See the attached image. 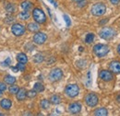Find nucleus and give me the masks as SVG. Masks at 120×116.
I'll use <instances>...</instances> for the list:
<instances>
[{
	"label": "nucleus",
	"instance_id": "f257e3e1",
	"mask_svg": "<svg viewBox=\"0 0 120 116\" xmlns=\"http://www.w3.org/2000/svg\"><path fill=\"white\" fill-rule=\"evenodd\" d=\"M93 52L98 57H104L109 53V47L105 44H96L93 47Z\"/></svg>",
	"mask_w": 120,
	"mask_h": 116
},
{
	"label": "nucleus",
	"instance_id": "f03ea898",
	"mask_svg": "<svg viewBox=\"0 0 120 116\" xmlns=\"http://www.w3.org/2000/svg\"><path fill=\"white\" fill-rule=\"evenodd\" d=\"M99 35L102 39L104 40H111L115 37L116 35V30L112 28H109V27H105L104 29H101V31L99 32Z\"/></svg>",
	"mask_w": 120,
	"mask_h": 116
},
{
	"label": "nucleus",
	"instance_id": "7ed1b4c3",
	"mask_svg": "<svg viewBox=\"0 0 120 116\" xmlns=\"http://www.w3.org/2000/svg\"><path fill=\"white\" fill-rule=\"evenodd\" d=\"M32 17H33V19L39 24L45 23V20H46V16H45V12L40 8H34L33 9Z\"/></svg>",
	"mask_w": 120,
	"mask_h": 116
},
{
	"label": "nucleus",
	"instance_id": "20e7f679",
	"mask_svg": "<svg viewBox=\"0 0 120 116\" xmlns=\"http://www.w3.org/2000/svg\"><path fill=\"white\" fill-rule=\"evenodd\" d=\"M106 11V7L103 3H97L91 7V14L94 16H103Z\"/></svg>",
	"mask_w": 120,
	"mask_h": 116
},
{
	"label": "nucleus",
	"instance_id": "39448f33",
	"mask_svg": "<svg viewBox=\"0 0 120 116\" xmlns=\"http://www.w3.org/2000/svg\"><path fill=\"white\" fill-rule=\"evenodd\" d=\"M65 92H66V94H67L68 97L74 98V97L79 95V87L78 85H76V84H70V85L67 86L66 89H65Z\"/></svg>",
	"mask_w": 120,
	"mask_h": 116
},
{
	"label": "nucleus",
	"instance_id": "423d86ee",
	"mask_svg": "<svg viewBox=\"0 0 120 116\" xmlns=\"http://www.w3.org/2000/svg\"><path fill=\"white\" fill-rule=\"evenodd\" d=\"M62 76H63V72H62V70L59 69V68H55V69H53V70L50 72V74H49V79H50L51 81H53V82L60 80V79L62 78Z\"/></svg>",
	"mask_w": 120,
	"mask_h": 116
},
{
	"label": "nucleus",
	"instance_id": "0eeeda50",
	"mask_svg": "<svg viewBox=\"0 0 120 116\" xmlns=\"http://www.w3.org/2000/svg\"><path fill=\"white\" fill-rule=\"evenodd\" d=\"M85 102L88 106L93 107V106L97 105V103H98V96L94 93H89L85 97Z\"/></svg>",
	"mask_w": 120,
	"mask_h": 116
},
{
	"label": "nucleus",
	"instance_id": "6e6552de",
	"mask_svg": "<svg viewBox=\"0 0 120 116\" xmlns=\"http://www.w3.org/2000/svg\"><path fill=\"white\" fill-rule=\"evenodd\" d=\"M11 31L15 36H21L25 33V28L23 25H21L19 23H15L12 25Z\"/></svg>",
	"mask_w": 120,
	"mask_h": 116
},
{
	"label": "nucleus",
	"instance_id": "1a4fd4ad",
	"mask_svg": "<svg viewBox=\"0 0 120 116\" xmlns=\"http://www.w3.org/2000/svg\"><path fill=\"white\" fill-rule=\"evenodd\" d=\"M47 40V36L44 32H37L33 36V42L37 44H45Z\"/></svg>",
	"mask_w": 120,
	"mask_h": 116
},
{
	"label": "nucleus",
	"instance_id": "9d476101",
	"mask_svg": "<svg viewBox=\"0 0 120 116\" xmlns=\"http://www.w3.org/2000/svg\"><path fill=\"white\" fill-rule=\"evenodd\" d=\"M99 76L104 81H111L114 78L112 71H109V70H102L99 74Z\"/></svg>",
	"mask_w": 120,
	"mask_h": 116
},
{
	"label": "nucleus",
	"instance_id": "9b49d317",
	"mask_svg": "<svg viewBox=\"0 0 120 116\" xmlns=\"http://www.w3.org/2000/svg\"><path fill=\"white\" fill-rule=\"evenodd\" d=\"M68 111L69 112H71L72 114H77L79 113L80 111H81V105L78 102H74V103H71L69 104L68 106Z\"/></svg>",
	"mask_w": 120,
	"mask_h": 116
},
{
	"label": "nucleus",
	"instance_id": "f8f14e48",
	"mask_svg": "<svg viewBox=\"0 0 120 116\" xmlns=\"http://www.w3.org/2000/svg\"><path fill=\"white\" fill-rule=\"evenodd\" d=\"M110 71L114 74H119L120 73V62L118 61H113L111 62L110 65H109Z\"/></svg>",
	"mask_w": 120,
	"mask_h": 116
},
{
	"label": "nucleus",
	"instance_id": "ddd939ff",
	"mask_svg": "<svg viewBox=\"0 0 120 116\" xmlns=\"http://www.w3.org/2000/svg\"><path fill=\"white\" fill-rule=\"evenodd\" d=\"M0 106H1V108L5 109V110H9L12 106V102L8 99H3L0 102Z\"/></svg>",
	"mask_w": 120,
	"mask_h": 116
},
{
	"label": "nucleus",
	"instance_id": "4468645a",
	"mask_svg": "<svg viewBox=\"0 0 120 116\" xmlns=\"http://www.w3.org/2000/svg\"><path fill=\"white\" fill-rule=\"evenodd\" d=\"M27 97V92L25 88H19V90L17 93V99L19 101H23Z\"/></svg>",
	"mask_w": 120,
	"mask_h": 116
},
{
	"label": "nucleus",
	"instance_id": "2eb2a0df",
	"mask_svg": "<svg viewBox=\"0 0 120 116\" xmlns=\"http://www.w3.org/2000/svg\"><path fill=\"white\" fill-rule=\"evenodd\" d=\"M93 114L95 116H106L108 115V111L105 108H99L94 111Z\"/></svg>",
	"mask_w": 120,
	"mask_h": 116
},
{
	"label": "nucleus",
	"instance_id": "dca6fc26",
	"mask_svg": "<svg viewBox=\"0 0 120 116\" xmlns=\"http://www.w3.org/2000/svg\"><path fill=\"white\" fill-rule=\"evenodd\" d=\"M17 60H18V62H19V63L26 64V63L28 62V57H27V55H26L25 54L20 53V54H19L17 55Z\"/></svg>",
	"mask_w": 120,
	"mask_h": 116
},
{
	"label": "nucleus",
	"instance_id": "f3484780",
	"mask_svg": "<svg viewBox=\"0 0 120 116\" xmlns=\"http://www.w3.org/2000/svg\"><path fill=\"white\" fill-rule=\"evenodd\" d=\"M40 29V27H39V25L37 24V22L36 23H34V22H30L28 24V29L31 31V32H36V31H38Z\"/></svg>",
	"mask_w": 120,
	"mask_h": 116
},
{
	"label": "nucleus",
	"instance_id": "a211bd4d",
	"mask_svg": "<svg viewBox=\"0 0 120 116\" xmlns=\"http://www.w3.org/2000/svg\"><path fill=\"white\" fill-rule=\"evenodd\" d=\"M21 7H22L24 10L29 11V10H30V9L32 8V4L30 3V1H23V2L21 3Z\"/></svg>",
	"mask_w": 120,
	"mask_h": 116
},
{
	"label": "nucleus",
	"instance_id": "6ab92c4d",
	"mask_svg": "<svg viewBox=\"0 0 120 116\" xmlns=\"http://www.w3.org/2000/svg\"><path fill=\"white\" fill-rule=\"evenodd\" d=\"M16 82V78L15 76H7L6 77H5V83L6 84H9V85H13V84H15Z\"/></svg>",
	"mask_w": 120,
	"mask_h": 116
},
{
	"label": "nucleus",
	"instance_id": "aec40b11",
	"mask_svg": "<svg viewBox=\"0 0 120 116\" xmlns=\"http://www.w3.org/2000/svg\"><path fill=\"white\" fill-rule=\"evenodd\" d=\"M33 89L36 91V92H43L45 90V87L42 83L40 82H37L34 84V87H33Z\"/></svg>",
	"mask_w": 120,
	"mask_h": 116
},
{
	"label": "nucleus",
	"instance_id": "412c9836",
	"mask_svg": "<svg viewBox=\"0 0 120 116\" xmlns=\"http://www.w3.org/2000/svg\"><path fill=\"white\" fill-rule=\"evenodd\" d=\"M19 18L21 20H27V19L30 18V13H29V11L24 10V11H22V12H20V13L19 14Z\"/></svg>",
	"mask_w": 120,
	"mask_h": 116
},
{
	"label": "nucleus",
	"instance_id": "4be33fe9",
	"mask_svg": "<svg viewBox=\"0 0 120 116\" xmlns=\"http://www.w3.org/2000/svg\"><path fill=\"white\" fill-rule=\"evenodd\" d=\"M50 102H52L53 104H59L60 102H61V99H60V97L58 95H54V96H52L51 97V99H50Z\"/></svg>",
	"mask_w": 120,
	"mask_h": 116
},
{
	"label": "nucleus",
	"instance_id": "5701e85b",
	"mask_svg": "<svg viewBox=\"0 0 120 116\" xmlns=\"http://www.w3.org/2000/svg\"><path fill=\"white\" fill-rule=\"evenodd\" d=\"M33 61H34L35 63H41V62H43V61H44V55L41 54H35V56L33 57Z\"/></svg>",
	"mask_w": 120,
	"mask_h": 116
},
{
	"label": "nucleus",
	"instance_id": "b1692460",
	"mask_svg": "<svg viewBox=\"0 0 120 116\" xmlns=\"http://www.w3.org/2000/svg\"><path fill=\"white\" fill-rule=\"evenodd\" d=\"M93 40H94V34H92V33H88V34L86 35L85 42H86L87 44H90V43H92V42H93Z\"/></svg>",
	"mask_w": 120,
	"mask_h": 116
},
{
	"label": "nucleus",
	"instance_id": "393cba45",
	"mask_svg": "<svg viewBox=\"0 0 120 116\" xmlns=\"http://www.w3.org/2000/svg\"><path fill=\"white\" fill-rule=\"evenodd\" d=\"M8 90H9V93H11V94H17L18 93V91L19 90V88L18 86H15V85H11L9 88H8Z\"/></svg>",
	"mask_w": 120,
	"mask_h": 116
},
{
	"label": "nucleus",
	"instance_id": "a878e982",
	"mask_svg": "<svg viewBox=\"0 0 120 116\" xmlns=\"http://www.w3.org/2000/svg\"><path fill=\"white\" fill-rule=\"evenodd\" d=\"M40 105H41V107H42L43 109L46 110V109L49 108V106H50V102H49V101H47V100H43V101L41 102V103H40Z\"/></svg>",
	"mask_w": 120,
	"mask_h": 116
},
{
	"label": "nucleus",
	"instance_id": "bb28decb",
	"mask_svg": "<svg viewBox=\"0 0 120 116\" xmlns=\"http://www.w3.org/2000/svg\"><path fill=\"white\" fill-rule=\"evenodd\" d=\"M6 9H7L8 12L12 13V12H14V11L16 10V7H15V6L12 5V4H8L7 7H6Z\"/></svg>",
	"mask_w": 120,
	"mask_h": 116
},
{
	"label": "nucleus",
	"instance_id": "cd10ccee",
	"mask_svg": "<svg viewBox=\"0 0 120 116\" xmlns=\"http://www.w3.org/2000/svg\"><path fill=\"white\" fill-rule=\"evenodd\" d=\"M36 95H37V92H36L34 89H33V90H30V91H28V92H27V97H28V98H30V99L34 98Z\"/></svg>",
	"mask_w": 120,
	"mask_h": 116
},
{
	"label": "nucleus",
	"instance_id": "c85d7f7f",
	"mask_svg": "<svg viewBox=\"0 0 120 116\" xmlns=\"http://www.w3.org/2000/svg\"><path fill=\"white\" fill-rule=\"evenodd\" d=\"M91 74H90V72L89 71L88 72V74H87V80H86V85L88 86V87H90V84H91Z\"/></svg>",
	"mask_w": 120,
	"mask_h": 116
},
{
	"label": "nucleus",
	"instance_id": "c756f323",
	"mask_svg": "<svg viewBox=\"0 0 120 116\" xmlns=\"http://www.w3.org/2000/svg\"><path fill=\"white\" fill-rule=\"evenodd\" d=\"M64 19H65V21H66V23H67V26L69 27V26L71 25V20H70V18H68V15H64Z\"/></svg>",
	"mask_w": 120,
	"mask_h": 116
},
{
	"label": "nucleus",
	"instance_id": "7c9ffc66",
	"mask_svg": "<svg viewBox=\"0 0 120 116\" xmlns=\"http://www.w3.org/2000/svg\"><path fill=\"white\" fill-rule=\"evenodd\" d=\"M25 64H22V63H19V64L17 65V67L19 68V70H20V71H24L25 70V65H24Z\"/></svg>",
	"mask_w": 120,
	"mask_h": 116
},
{
	"label": "nucleus",
	"instance_id": "2f4dec72",
	"mask_svg": "<svg viewBox=\"0 0 120 116\" xmlns=\"http://www.w3.org/2000/svg\"><path fill=\"white\" fill-rule=\"evenodd\" d=\"M10 63H11L10 58H7V59L2 63V65H4V66H8V65H10Z\"/></svg>",
	"mask_w": 120,
	"mask_h": 116
},
{
	"label": "nucleus",
	"instance_id": "473e14b6",
	"mask_svg": "<svg viewBox=\"0 0 120 116\" xmlns=\"http://www.w3.org/2000/svg\"><path fill=\"white\" fill-rule=\"evenodd\" d=\"M6 89H7V86H6V84H5V83H0V90L5 91Z\"/></svg>",
	"mask_w": 120,
	"mask_h": 116
},
{
	"label": "nucleus",
	"instance_id": "72a5a7b5",
	"mask_svg": "<svg viewBox=\"0 0 120 116\" xmlns=\"http://www.w3.org/2000/svg\"><path fill=\"white\" fill-rule=\"evenodd\" d=\"M110 1H111V3L114 4V5H117L120 2V0H110Z\"/></svg>",
	"mask_w": 120,
	"mask_h": 116
},
{
	"label": "nucleus",
	"instance_id": "f704fd0d",
	"mask_svg": "<svg viewBox=\"0 0 120 116\" xmlns=\"http://www.w3.org/2000/svg\"><path fill=\"white\" fill-rule=\"evenodd\" d=\"M11 69H12L14 72H18V71H19V68H18L17 66H12V67H11Z\"/></svg>",
	"mask_w": 120,
	"mask_h": 116
},
{
	"label": "nucleus",
	"instance_id": "c9c22d12",
	"mask_svg": "<svg viewBox=\"0 0 120 116\" xmlns=\"http://www.w3.org/2000/svg\"><path fill=\"white\" fill-rule=\"evenodd\" d=\"M116 101H117L118 102H120V95H118V96L116 97Z\"/></svg>",
	"mask_w": 120,
	"mask_h": 116
},
{
	"label": "nucleus",
	"instance_id": "e433bc0d",
	"mask_svg": "<svg viewBox=\"0 0 120 116\" xmlns=\"http://www.w3.org/2000/svg\"><path fill=\"white\" fill-rule=\"evenodd\" d=\"M107 21V19H105V20H103V21H100V24H103V23H105Z\"/></svg>",
	"mask_w": 120,
	"mask_h": 116
},
{
	"label": "nucleus",
	"instance_id": "4c0bfd02",
	"mask_svg": "<svg viewBox=\"0 0 120 116\" xmlns=\"http://www.w3.org/2000/svg\"><path fill=\"white\" fill-rule=\"evenodd\" d=\"M117 52H118V54H120V44L118 45V47H117Z\"/></svg>",
	"mask_w": 120,
	"mask_h": 116
},
{
	"label": "nucleus",
	"instance_id": "58836bf2",
	"mask_svg": "<svg viewBox=\"0 0 120 116\" xmlns=\"http://www.w3.org/2000/svg\"><path fill=\"white\" fill-rule=\"evenodd\" d=\"M73 1H75V2H81V1H83V0H73Z\"/></svg>",
	"mask_w": 120,
	"mask_h": 116
},
{
	"label": "nucleus",
	"instance_id": "ea45409f",
	"mask_svg": "<svg viewBox=\"0 0 120 116\" xmlns=\"http://www.w3.org/2000/svg\"><path fill=\"white\" fill-rule=\"evenodd\" d=\"M2 92H3V91H2V90H0V97L2 96Z\"/></svg>",
	"mask_w": 120,
	"mask_h": 116
},
{
	"label": "nucleus",
	"instance_id": "a19ab883",
	"mask_svg": "<svg viewBox=\"0 0 120 116\" xmlns=\"http://www.w3.org/2000/svg\"><path fill=\"white\" fill-rule=\"evenodd\" d=\"M2 115H3V114H2V113H0V116H2Z\"/></svg>",
	"mask_w": 120,
	"mask_h": 116
}]
</instances>
